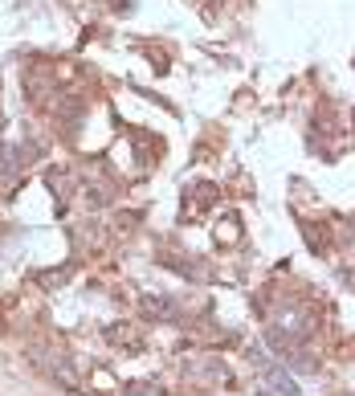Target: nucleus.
<instances>
[{
  "mask_svg": "<svg viewBox=\"0 0 355 396\" xmlns=\"http://www.w3.org/2000/svg\"><path fill=\"white\" fill-rule=\"evenodd\" d=\"M127 396H160L155 388H135V392H127Z\"/></svg>",
  "mask_w": 355,
  "mask_h": 396,
  "instance_id": "1",
  "label": "nucleus"
}]
</instances>
